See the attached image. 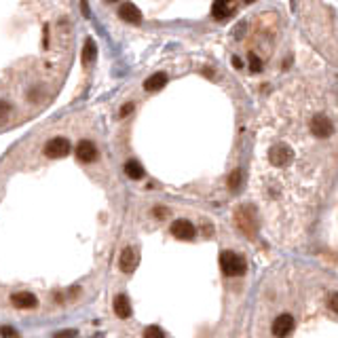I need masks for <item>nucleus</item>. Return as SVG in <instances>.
<instances>
[{
  "mask_svg": "<svg viewBox=\"0 0 338 338\" xmlns=\"http://www.w3.org/2000/svg\"><path fill=\"white\" fill-rule=\"evenodd\" d=\"M251 163V191L264 218L273 207H294V222L306 224L324 203L338 163V99L321 87L298 85L269 104Z\"/></svg>",
  "mask_w": 338,
  "mask_h": 338,
  "instance_id": "nucleus-1",
  "label": "nucleus"
},
{
  "mask_svg": "<svg viewBox=\"0 0 338 338\" xmlns=\"http://www.w3.org/2000/svg\"><path fill=\"white\" fill-rule=\"evenodd\" d=\"M220 269L226 277H239V275L245 273L247 264H245V258L235 254V251H222L220 254Z\"/></svg>",
  "mask_w": 338,
  "mask_h": 338,
  "instance_id": "nucleus-2",
  "label": "nucleus"
},
{
  "mask_svg": "<svg viewBox=\"0 0 338 338\" xmlns=\"http://www.w3.org/2000/svg\"><path fill=\"white\" fill-rule=\"evenodd\" d=\"M68 152H70V140L61 136L49 140L45 146V154L51 156V159H61V156H68Z\"/></svg>",
  "mask_w": 338,
  "mask_h": 338,
  "instance_id": "nucleus-3",
  "label": "nucleus"
},
{
  "mask_svg": "<svg viewBox=\"0 0 338 338\" xmlns=\"http://www.w3.org/2000/svg\"><path fill=\"white\" fill-rule=\"evenodd\" d=\"M294 330V317L288 313H281L279 317H275L273 321V336L275 338H288Z\"/></svg>",
  "mask_w": 338,
  "mask_h": 338,
  "instance_id": "nucleus-4",
  "label": "nucleus"
},
{
  "mask_svg": "<svg viewBox=\"0 0 338 338\" xmlns=\"http://www.w3.org/2000/svg\"><path fill=\"white\" fill-rule=\"evenodd\" d=\"M194 233H196L194 224H191L188 220H176V222L171 224V235L180 241H191L194 237Z\"/></svg>",
  "mask_w": 338,
  "mask_h": 338,
  "instance_id": "nucleus-5",
  "label": "nucleus"
},
{
  "mask_svg": "<svg viewBox=\"0 0 338 338\" xmlns=\"http://www.w3.org/2000/svg\"><path fill=\"white\" fill-rule=\"evenodd\" d=\"M136 266H138V251L133 247H125L121 251V258H119V269L125 275H131L136 271Z\"/></svg>",
  "mask_w": 338,
  "mask_h": 338,
  "instance_id": "nucleus-6",
  "label": "nucleus"
},
{
  "mask_svg": "<svg viewBox=\"0 0 338 338\" xmlns=\"http://www.w3.org/2000/svg\"><path fill=\"white\" fill-rule=\"evenodd\" d=\"M76 156H78V161H83V163L96 161L97 159V148H96V144H93L91 140H81V142H78V146H76Z\"/></svg>",
  "mask_w": 338,
  "mask_h": 338,
  "instance_id": "nucleus-7",
  "label": "nucleus"
},
{
  "mask_svg": "<svg viewBox=\"0 0 338 338\" xmlns=\"http://www.w3.org/2000/svg\"><path fill=\"white\" fill-rule=\"evenodd\" d=\"M235 220H237L239 229H241L243 233L254 235V214H251L249 207H241L239 214H235Z\"/></svg>",
  "mask_w": 338,
  "mask_h": 338,
  "instance_id": "nucleus-8",
  "label": "nucleus"
},
{
  "mask_svg": "<svg viewBox=\"0 0 338 338\" xmlns=\"http://www.w3.org/2000/svg\"><path fill=\"white\" fill-rule=\"evenodd\" d=\"M119 17H123L129 23H140L142 21V13H140V9L133 2H123L119 6Z\"/></svg>",
  "mask_w": 338,
  "mask_h": 338,
  "instance_id": "nucleus-9",
  "label": "nucleus"
},
{
  "mask_svg": "<svg viewBox=\"0 0 338 338\" xmlns=\"http://www.w3.org/2000/svg\"><path fill=\"white\" fill-rule=\"evenodd\" d=\"M11 300H13V304L17 306V309H34V306L38 304L36 296L30 294V292H15L11 296Z\"/></svg>",
  "mask_w": 338,
  "mask_h": 338,
  "instance_id": "nucleus-10",
  "label": "nucleus"
},
{
  "mask_svg": "<svg viewBox=\"0 0 338 338\" xmlns=\"http://www.w3.org/2000/svg\"><path fill=\"white\" fill-rule=\"evenodd\" d=\"M114 313L121 319H127L131 315V304H129V298L125 296V294H121V296L114 298Z\"/></svg>",
  "mask_w": 338,
  "mask_h": 338,
  "instance_id": "nucleus-11",
  "label": "nucleus"
},
{
  "mask_svg": "<svg viewBox=\"0 0 338 338\" xmlns=\"http://www.w3.org/2000/svg\"><path fill=\"white\" fill-rule=\"evenodd\" d=\"M231 13H233L231 0H216L214 6H211V15H214L216 19H224V17H229Z\"/></svg>",
  "mask_w": 338,
  "mask_h": 338,
  "instance_id": "nucleus-12",
  "label": "nucleus"
},
{
  "mask_svg": "<svg viewBox=\"0 0 338 338\" xmlns=\"http://www.w3.org/2000/svg\"><path fill=\"white\" fill-rule=\"evenodd\" d=\"M165 85H167V74H165V72H156L150 78H146L144 89L146 91H159V89L165 87Z\"/></svg>",
  "mask_w": 338,
  "mask_h": 338,
  "instance_id": "nucleus-13",
  "label": "nucleus"
},
{
  "mask_svg": "<svg viewBox=\"0 0 338 338\" xmlns=\"http://www.w3.org/2000/svg\"><path fill=\"white\" fill-rule=\"evenodd\" d=\"M125 174L131 180H142L144 178V167L138 161H127L125 163Z\"/></svg>",
  "mask_w": 338,
  "mask_h": 338,
  "instance_id": "nucleus-14",
  "label": "nucleus"
},
{
  "mask_svg": "<svg viewBox=\"0 0 338 338\" xmlns=\"http://www.w3.org/2000/svg\"><path fill=\"white\" fill-rule=\"evenodd\" d=\"M96 55H97V47L93 43V38H87L85 49H83V64H91V61L96 59Z\"/></svg>",
  "mask_w": 338,
  "mask_h": 338,
  "instance_id": "nucleus-15",
  "label": "nucleus"
},
{
  "mask_svg": "<svg viewBox=\"0 0 338 338\" xmlns=\"http://www.w3.org/2000/svg\"><path fill=\"white\" fill-rule=\"evenodd\" d=\"M144 338H165V334L159 326H150L144 330Z\"/></svg>",
  "mask_w": 338,
  "mask_h": 338,
  "instance_id": "nucleus-16",
  "label": "nucleus"
},
{
  "mask_svg": "<svg viewBox=\"0 0 338 338\" xmlns=\"http://www.w3.org/2000/svg\"><path fill=\"white\" fill-rule=\"evenodd\" d=\"M249 68H251V72H260L262 70V61L256 53H249Z\"/></svg>",
  "mask_w": 338,
  "mask_h": 338,
  "instance_id": "nucleus-17",
  "label": "nucleus"
},
{
  "mask_svg": "<svg viewBox=\"0 0 338 338\" xmlns=\"http://www.w3.org/2000/svg\"><path fill=\"white\" fill-rule=\"evenodd\" d=\"M239 184H241V171H233L231 178H229V188L231 191H237Z\"/></svg>",
  "mask_w": 338,
  "mask_h": 338,
  "instance_id": "nucleus-18",
  "label": "nucleus"
},
{
  "mask_svg": "<svg viewBox=\"0 0 338 338\" xmlns=\"http://www.w3.org/2000/svg\"><path fill=\"white\" fill-rule=\"evenodd\" d=\"M328 309H332L334 313H338V292L330 294V298H328Z\"/></svg>",
  "mask_w": 338,
  "mask_h": 338,
  "instance_id": "nucleus-19",
  "label": "nucleus"
},
{
  "mask_svg": "<svg viewBox=\"0 0 338 338\" xmlns=\"http://www.w3.org/2000/svg\"><path fill=\"white\" fill-rule=\"evenodd\" d=\"M2 336L4 338H11V336H15V332H13L11 328H2Z\"/></svg>",
  "mask_w": 338,
  "mask_h": 338,
  "instance_id": "nucleus-20",
  "label": "nucleus"
},
{
  "mask_svg": "<svg viewBox=\"0 0 338 338\" xmlns=\"http://www.w3.org/2000/svg\"><path fill=\"white\" fill-rule=\"evenodd\" d=\"M165 214H167V211H165L163 207H156V209H154V216H156V218H165Z\"/></svg>",
  "mask_w": 338,
  "mask_h": 338,
  "instance_id": "nucleus-21",
  "label": "nucleus"
},
{
  "mask_svg": "<svg viewBox=\"0 0 338 338\" xmlns=\"http://www.w3.org/2000/svg\"><path fill=\"white\" fill-rule=\"evenodd\" d=\"M76 332H74V330H70V332H59L57 334V338H70V336H74Z\"/></svg>",
  "mask_w": 338,
  "mask_h": 338,
  "instance_id": "nucleus-22",
  "label": "nucleus"
},
{
  "mask_svg": "<svg viewBox=\"0 0 338 338\" xmlns=\"http://www.w3.org/2000/svg\"><path fill=\"white\" fill-rule=\"evenodd\" d=\"M131 110H133V104H127V106H125V108H123V112H121V114L125 116V114H129V112H131Z\"/></svg>",
  "mask_w": 338,
  "mask_h": 338,
  "instance_id": "nucleus-23",
  "label": "nucleus"
},
{
  "mask_svg": "<svg viewBox=\"0 0 338 338\" xmlns=\"http://www.w3.org/2000/svg\"><path fill=\"white\" fill-rule=\"evenodd\" d=\"M233 66H235V68H241V66H243V61H241L239 57H233Z\"/></svg>",
  "mask_w": 338,
  "mask_h": 338,
  "instance_id": "nucleus-24",
  "label": "nucleus"
},
{
  "mask_svg": "<svg viewBox=\"0 0 338 338\" xmlns=\"http://www.w3.org/2000/svg\"><path fill=\"white\" fill-rule=\"evenodd\" d=\"M108 2H119V0H108Z\"/></svg>",
  "mask_w": 338,
  "mask_h": 338,
  "instance_id": "nucleus-25",
  "label": "nucleus"
},
{
  "mask_svg": "<svg viewBox=\"0 0 338 338\" xmlns=\"http://www.w3.org/2000/svg\"><path fill=\"white\" fill-rule=\"evenodd\" d=\"M247 2H251V0H247Z\"/></svg>",
  "mask_w": 338,
  "mask_h": 338,
  "instance_id": "nucleus-26",
  "label": "nucleus"
}]
</instances>
